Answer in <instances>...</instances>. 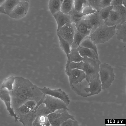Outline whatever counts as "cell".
Masks as SVG:
<instances>
[{"label":"cell","mask_w":126,"mask_h":126,"mask_svg":"<svg viewBox=\"0 0 126 126\" xmlns=\"http://www.w3.org/2000/svg\"><path fill=\"white\" fill-rule=\"evenodd\" d=\"M15 81L12 90L10 94H23L32 96L38 103L44 94L40 87L33 84L30 80L23 77H15Z\"/></svg>","instance_id":"1"},{"label":"cell","mask_w":126,"mask_h":126,"mask_svg":"<svg viewBox=\"0 0 126 126\" xmlns=\"http://www.w3.org/2000/svg\"><path fill=\"white\" fill-rule=\"evenodd\" d=\"M116 25L108 26L105 24L97 28L89 36L95 44L103 43L108 41L114 35Z\"/></svg>","instance_id":"2"},{"label":"cell","mask_w":126,"mask_h":126,"mask_svg":"<svg viewBox=\"0 0 126 126\" xmlns=\"http://www.w3.org/2000/svg\"><path fill=\"white\" fill-rule=\"evenodd\" d=\"M83 58L84 63L83 71L85 73L87 81L89 83L100 79L99 72L101 63L99 59L86 57Z\"/></svg>","instance_id":"3"},{"label":"cell","mask_w":126,"mask_h":126,"mask_svg":"<svg viewBox=\"0 0 126 126\" xmlns=\"http://www.w3.org/2000/svg\"><path fill=\"white\" fill-rule=\"evenodd\" d=\"M99 73L102 89L104 90L109 88L114 79L115 75L113 68L108 64L101 63Z\"/></svg>","instance_id":"4"},{"label":"cell","mask_w":126,"mask_h":126,"mask_svg":"<svg viewBox=\"0 0 126 126\" xmlns=\"http://www.w3.org/2000/svg\"><path fill=\"white\" fill-rule=\"evenodd\" d=\"M43 103L52 112L62 109L69 110L67 105L63 101L49 95H45Z\"/></svg>","instance_id":"5"},{"label":"cell","mask_w":126,"mask_h":126,"mask_svg":"<svg viewBox=\"0 0 126 126\" xmlns=\"http://www.w3.org/2000/svg\"><path fill=\"white\" fill-rule=\"evenodd\" d=\"M75 31L74 24L70 22L63 26L57 32V33L67 41L71 46L73 42Z\"/></svg>","instance_id":"6"},{"label":"cell","mask_w":126,"mask_h":126,"mask_svg":"<svg viewBox=\"0 0 126 126\" xmlns=\"http://www.w3.org/2000/svg\"><path fill=\"white\" fill-rule=\"evenodd\" d=\"M40 88L44 94L49 95L59 98L63 101L67 106L69 105L70 100L68 95L61 89H52L46 87Z\"/></svg>","instance_id":"7"},{"label":"cell","mask_w":126,"mask_h":126,"mask_svg":"<svg viewBox=\"0 0 126 126\" xmlns=\"http://www.w3.org/2000/svg\"><path fill=\"white\" fill-rule=\"evenodd\" d=\"M29 8L28 2L20 1L10 13L9 16L14 19H21L27 15Z\"/></svg>","instance_id":"8"},{"label":"cell","mask_w":126,"mask_h":126,"mask_svg":"<svg viewBox=\"0 0 126 126\" xmlns=\"http://www.w3.org/2000/svg\"><path fill=\"white\" fill-rule=\"evenodd\" d=\"M0 99L3 101L8 111L9 115L15 118V122L18 121L19 118L15 113L11 104V98L10 92L6 89H0Z\"/></svg>","instance_id":"9"},{"label":"cell","mask_w":126,"mask_h":126,"mask_svg":"<svg viewBox=\"0 0 126 126\" xmlns=\"http://www.w3.org/2000/svg\"><path fill=\"white\" fill-rule=\"evenodd\" d=\"M10 94L11 98V106L14 111L29 100L33 99L36 101L33 97L29 95L19 94Z\"/></svg>","instance_id":"10"},{"label":"cell","mask_w":126,"mask_h":126,"mask_svg":"<svg viewBox=\"0 0 126 126\" xmlns=\"http://www.w3.org/2000/svg\"><path fill=\"white\" fill-rule=\"evenodd\" d=\"M43 98H42L37 103L36 107L29 112L19 116L18 121L24 126H32L36 117V110L39 106L43 103Z\"/></svg>","instance_id":"11"},{"label":"cell","mask_w":126,"mask_h":126,"mask_svg":"<svg viewBox=\"0 0 126 126\" xmlns=\"http://www.w3.org/2000/svg\"><path fill=\"white\" fill-rule=\"evenodd\" d=\"M74 24L76 30L85 37L90 34L92 27L88 20L85 17Z\"/></svg>","instance_id":"12"},{"label":"cell","mask_w":126,"mask_h":126,"mask_svg":"<svg viewBox=\"0 0 126 126\" xmlns=\"http://www.w3.org/2000/svg\"><path fill=\"white\" fill-rule=\"evenodd\" d=\"M67 75L69 77L70 86L76 84L86 78L84 72L77 69H71Z\"/></svg>","instance_id":"13"},{"label":"cell","mask_w":126,"mask_h":126,"mask_svg":"<svg viewBox=\"0 0 126 126\" xmlns=\"http://www.w3.org/2000/svg\"><path fill=\"white\" fill-rule=\"evenodd\" d=\"M57 24V32L66 23L71 22L70 15L65 14L60 11L53 15Z\"/></svg>","instance_id":"14"},{"label":"cell","mask_w":126,"mask_h":126,"mask_svg":"<svg viewBox=\"0 0 126 126\" xmlns=\"http://www.w3.org/2000/svg\"><path fill=\"white\" fill-rule=\"evenodd\" d=\"M124 20L118 13L112 10L110 12L107 18L104 21V24L109 26H113L124 21Z\"/></svg>","instance_id":"15"},{"label":"cell","mask_w":126,"mask_h":126,"mask_svg":"<svg viewBox=\"0 0 126 126\" xmlns=\"http://www.w3.org/2000/svg\"><path fill=\"white\" fill-rule=\"evenodd\" d=\"M88 82L85 79L81 82L74 85H70L72 89L78 95L84 97L89 96V94L85 92V89L88 87Z\"/></svg>","instance_id":"16"},{"label":"cell","mask_w":126,"mask_h":126,"mask_svg":"<svg viewBox=\"0 0 126 126\" xmlns=\"http://www.w3.org/2000/svg\"><path fill=\"white\" fill-rule=\"evenodd\" d=\"M84 17L88 20L92 27V29L91 33L98 27L104 24V21L100 18L97 11L95 13Z\"/></svg>","instance_id":"17"},{"label":"cell","mask_w":126,"mask_h":126,"mask_svg":"<svg viewBox=\"0 0 126 126\" xmlns=\"http://www.w3.org/2000/svg\"><path fill=\"white\" fill-rule=\"evenodd\" d=\"M101 82L100 79L88 83V87L85 89L89 96L97 94L102 90Z\"/></svg>","instance_id":"18"},{"label":"cell","mask_w":126,"mask_h":126,"mask_svg":"<svg viewBox=\"0 0 126 126\" xmlns=\"http://www.w3.org/2000/svg\"><path fill=\"white\" fill-rule=\"evenodd\" d=\"M89 5L97 11L101 9L111 5V0H87Z\"/></svg>","instance_id":"19"},{"label":"cell","mask_w":126,"mask_h":126,"mask_svg":"<svg viewBox=\"0 0 126 126\" xmlns=\"http://www.w3.org/2000/svg\"><path fill=\"white\" fill-rule=\"evenodd\" d=\"M67 58L65 66L72 62H78L83 61V58L80 55L78 48H71V52L66 56Z\"/></svg>","instance_id":"20"},{"label":"cell","mask_w":126,"mask_h":126,"mask_svg":"<svg viewBox=\"0 0 126 126\" xmlns=\"http://www.w3.org/2000/svg\"><path fill=\"white\" fill-rule=\"evenodd\" d=\"M116 38L121 40L124 42H126V21L122 22L116 26Z\"/></svg>","instance_id":"21"},{"label":"cell","mask_w":126,"mask_h":126,"mask_svg":"<svg viewBox=\"0 0 126 126\" xmlns=\"http://www.w3.org/2000/svg\"><path fill=\"white\" fill-rule=\"evenodd\" d=\"M78 49L80 55L83 57H86L91 58L99 59L98 54L93 49L81 46H79Z\"/></svg>","instance_id":"22"},{"label":"cell","mask_w":126,"mask_h":126,"mask_svg":"<svg viewBox=\"0 0 126 126\" xmlns=\"http://www.w3.org/2000/svg\"><path fill=\"white\" fill-rule=\"evenodd\" d=\"M71 119L75 120L74 116L70 114L67 110L63 112L59 118L54 120L50 123L52 126H60L61 124L67 120Z\"/></svg>","instance_id":"23"},{"label":"cell","mask_w":126,"mask_h":126,"mask_svg":"<svg viewBox=\"0 0 126 126\" xmlns=\"http://www.w3.org/2000/svg\"><path fill=\"white\" fill-rule=\"evenodd\" d=\"M20 1L19 0H5L1 5L4 9L5 14L9 16Z\"/></svg>","instance_id":"24"},{"label":"cell","mask_w":126,"mask_h":126,"mask_svg":"<svg viewBox=\"0 0 126 126\" xmlns=\"http://www.w3.org/2000/svg\"><path fill=\"white\" fill-rule=\"evenodd\" d=\"M50 124L47 116L41 115L35 117L33 124V126H49Z\"/></svg>","instance_id":"25"},{"label":"cell","mask_w":126,"mask_h":126,"mask_svg":"<svg viewBox=\"0 0 126 126\" xmlns=\"http://www.w3.org/2000/svg\"><path fill=\"white\" fill-rule=\"evenodd\" d=\"M61 3L60 0H49L48 7L52 15L60 11Z\"/></svg>","instance_id":"26"},{"label":"cell","mask_w":126,"mask_h":126,"mask_svg":"<svg viewBox=\"0 0 126 126\" xmlns=\"http://www.w3.org/2000/svg\"><path fill=\"white\" fill-rule=\"evenodd\" d=\"M73 8V0H64L62 2L60 11L69 14Z\"/></svg>","instance_id":"27"},{"label":"cell","mask_w":126,"mask_h":126,"mask_svg":"<svg viewBox=\"0 0 126 126\" xmlns=\"http://www.w3.org/2000/svg\"><path fill=\"white\" fill-rule=\"evenodd\" d=\"M15 77L11 76L5 79L1 85L0 89H6L9 92L13 90L15 81Z\"/></svg>","instance_id":"28"},{"label":"cell","mask_w":126,"mask_h":126,"mask_svg":"<svg viewBox=\"0 0 126 126\" xmlns=\"http://www.w3.org/2000/svg\"><path fill=\"white\" fill-rule=\"evenodd\" d=\"M87 36L85 37L82 41L80 44V46L93 49L96 53L98 54L96 45L94 43L89 36Z\"/></svg>","instance_id":"29"},{"label":"cell","mask_w":126,"mask_h":126,"mask_svg":"<svg viewBox=\"0 0 126 126\" xmlns=\"http://www.w3.org/2000/svg\"><path fill=\"white\" fill-rule=\"evenodd\" d=\"M84 62L83 61L78 62H72L68 65L65 66V72L67 75L71 69H77L83 71Z\"/></svg>","instance_id":"30"},{"label":"cell","mask_w":126,"mask_h":126,"mask_svg":"<svg viewBox=\"0 0 126 126\" xmlns=\"http://www.w3.org/2000/svg\"><path fill=\"white\" fill-rule=\"evenodd\" d=\"M85 37L77 31L75 29L73 42L71 46V48H78L80 46V43Z\"/></svg>","instance_id":"31"},{"label":"cell","mask_w":126,"mask_h":126,"mask_svg":"<svg viewBox=\"0 0 126 126\" xmlns=\"http://www.w3.org/2000/svg\"><path fill=\"white\" fill-rule=\"evenodd\" d=\"M57 34L59 38L60 47L67 56L71 52V45L66 40L61 37L59 35Z\"/></svg>","instance_id":"32"},{"label":"cell","mask_w":126,"mask_h":126,"mask_svg":"<svg viewBox=\"0 0 126 126\" xmlns=\"http://www.w3.org/2000/svg\"><path fill=\"white\" fill-rule=\"evenodd\" d=\"M88 5L87 0H73V9L79 13H80L84 7Z\"/></svg>","instance_id":"33"},{"label":"cell","mask_w":126,"mask_h":126,"mask_svg":"<svg viewBox=\"0 0 126 126\" xmlns=\"http://www.w3.org/2000/svg\"><path fill=\"white\" fill-rule=\"evenodd\" d=\"M52 112L48 109L43 103H41L38 107L36 111V117L41 115L47 116Z\"/></svg>","instance_id":"34"},{"label":"cell","mask_w":126,"mask_h":126,"mask_svg":"<svg viewBox=\"0 0 126 126\" xmlns=\"http://www.w3.org/2000/svg\"><path fill=\"white\" fill-rule=\"evenodd\" d=\"M97 11L89 5L84 7L80 13H78L79 16L81 18L96 12Z\"/></svg>","instance_id":"35"},{"label":"cell","mask_w":126,"mask_h":126,"mask_svg":"<svg viewBox=\"0 0 126 126\" xmlns=\"http://www.w3.org/2000/svg\"><path fill=\"white\" fill-rule=\"evenodd\" d=\"M113 6L111 5L103 8L98 11L100 19L104 21L108 16L110 12L112 10Z\"/></svg>","instance_id":"36"},{"label":"cell","mask_w":126,"mask_h":126,"mask_svg":"<svg viewBox=\"0 0 126 126\" xmlns=\"http://www.w3.org/2000/svg\"><path fill=\"white\" fill-rule=\"evenodd\" d=\"M32 110L24 104L22 105L15 111V112L18 117L19 116L26 114Z\"/></svg>","instance_id":"37"},{"label":"cell","mask_w":126,"mask_h":126,"mask_svg":"<svg viewBox=\"0 0 126 126\" xmlns=\"http://www.w3.org/2000/svg\"><path fill=\"white\" fill-rule=\"evenodd\" d=\"M66 110L64 109L58 110L48 115L47 117L50 124L54 120L60 117L62 113Z\"/></svg>","instance_id":"38"},{"label":"cell","mask_w":126,"mask_h":126,"mask_svg":"<svg viewBox=\"0 0 126 126\" xmlns=\"http://www.w3.org/2000/svg\"><path fill=\"white\" fill-rule=\"evenodd\" d=\"M113 9L116 11L125 20H126V8L123 5L113 7Z\"/></svg>","instance_id":"39"},{"label":"cell","mask_w":126,"mask_h":126,"mask_svg":"<svg viewBox=\"0 0 126 126\" xmlns=\"http://www.w3.org/2000/svg\"><path fill=\"white\" fill-rule=\"evenodd\" d=\"M61 126H79L78 121L71 119H69L63 123Z\"/></svg>","instance_id":"40"},{"label":"cell","mask_w":126,"mask_h":126,"mask_svg":"<svg viewBox=\"0 0 126 126\" xmlns=\"http://www.w3.org/2000/svg\"><path fill=\"white\" fill-rule=\"evenodd\" d=\"M37 103V102L35 100L30 99L27 101L24 104L33 110L36 107Z\"/></svg>","instance_id":"41"},{"label":"cell","mask_w":126,"mask_h":126,"mask_svg":"<svg viewBox=\"0 0 126 126\" xmlns=\"http://www.w3.org/2000/svg\"><path fill=\"white\" fill-rule=\"evenodd\" d=\"M123 0H111V5L113 7L122 5Z\"/></svg>","instance_id":"42"},{"label":"cell","mask_w":126,"mask_h":126,"mask_svg":"<svg viewBox=\"0 0 126 126\" xmlns=\"http://www.w3.org/2000/svg\"><path fill=\"white\" fill-rule=\"evenodd\" d=\"M3 13L5 14V13L2 6L0 5V14Z\"/></svg>","instance_id":"43"},{"label":"cell","mask_w":126,"mask_h":126,"mask_svg":"<svg viewBox=\"0 0 126 126\" xmlns=\"http://www.w3.org/2000/svg\"><path fill=\"white\" fill-rule=\"evenodd\" d=\"M5 0H0V5L1 6Z\"/></svg>","instance_id":"44"},{"label":"cell","mask_w":126,"mask_h":126,"mask_svg":"<svg viewBox=\"0 0 126 126\" xmlns=\"http://www.w3.org/2000/svg\"><path fill=\"white\" fill-rule=\"evenodd\" d=\"M20 1H27L29 2V0H19Z\"/></svg>","instance_id":"45"},{"label":"cell","mask_w":126,"mask_h":126,"mask_svg":"<svg viewBox=\"0 0 126 126\" xmlns=\"http://www.w3.org/2000/svg\"><path fill=\"white\" fill-rule=\"evenodd\" d=\"M64 0H60L62 2Z\"/></svg>","instance_id":"46"}]
</instances>
